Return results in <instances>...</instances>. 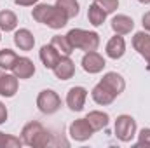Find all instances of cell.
Segmentation results:
<instances>
[{
  "label": "cell",
  "instance_id": "cell-8",
  "mask_svg": "<svg viewBox=\"0 0 150 148\" xmlns=\"http://www.w3.org/2000/svg\"><path fill=\"white\" fill-rule=\"evenodd\" d=\"M86 99H87V89L82 85H75L67 94V106L72 111H82Z\"/></svg>",
  "mask_w": 150,
  "mask_h": 148
},
{
  "label": "cell",
  "instance_id": "cell-22",
  "mask_svg": "<svg viewBox=\"0 0 150 148\" xmlns=\"http://www.w3.org/2000/svg\"><path fill=\"white\" fill-rule=\"evenodd\" d=\"M87 19L93 26H101L107 19V12L103 9H100L96 4H91L89 9H87Z\"/></svg>",
  "mask_w": 150,
  "mask_h": 148
},
{
  "label": "cell",
  "instance_id": "cell-25",
  "mask_svg": "<svg viewBox=\"0 0 150 148\" xmlns=\"http://www.w3.org/2000/svg\"><path fill=\"white\" fill-rule=\"evenodd\" d=\"M23 147V140L12 134H5L0 131V148H19Z\"/></svg>",
  "mask_w": 150,
  "mask_h": 148
},
{
  "label": "cell",
  "instance_id": "cell-21",
  "mask_svg": "<svg viewBox=\"0 0 150 148\" xmlns=\"http://www.w3.org/2000/svg\"><path fill=\"white\" fill-rule=\"evenodd\" d=\"M51 45L61 56H70L74 52V47H72V44H70V40H68L67 35H54V37L51 38Z\"/></svg>",
  "mask_w": 150,
  "mask_h": 148
},
{
  "label": "cell",
  "instance_id": "cell-15",
  "mask_svg": "<svg viewBox=\"0 0 150 148\" xmlns=\"http://www.w3.org/2000/svg\"><path fill=\"white\" fill-rule=\"evenodd\" d=\"M110 26H112V30L117 35H127V33L133 32L134 21H133L129 16H126V14H117V16H113Z\"/></svg>",
  "mask_w": 150,
  "mask_h": 148
},
{
  "label": "cell",
  "instance_id": "cell-29",
  "mask_svg": "<svg viewBox=\"0 0 150 148\" xmlns=\"http://www.w3.org/2000/svg\"><path fill=\"white\" fill-rule=\"evenodd\" d=\"M142 25H143L145 32H149V33H150V11L143 14V18H142Z\"/></svg>",
  "mask_w": 150,
  "mask_h": 148
},
{
  "label": "cell",
  "instance_id": "cell-13",
  "mask_svg": "<svg viewBox=\"0 0 150 148\" xmlns=\"http://www.w3.org/2000/svg\"><path fill=\"white\" fill-rule=\"evenodd\" d=\"M52 72L56 75V78L59 80H68L75 75V63L70 59V56H61V59L58 61V65L52 68Z\"/></svg>",
  "mask_w": 150,
  "mask_h": 148
},
{
  "label": "cell",
  "instance_id": "cell-1",
  "mask_svg": "<svg viewBox=\"0 0 150 148\" xmlns=\"http://www.w3.org/2000/svg\"><path fill=\"white\" fill-rule=\"evenodd\" d=\"M32 18L42 23L52 30H61L63 26H67L68 23V16L56 5H49V4H37L33 5V11H32Z\"/></svg>",
  "mask_w": 150,
  "mask_h": 148
},
{
  "label": "cell",
  "instance_id": "cell-10",
  "mask_svg": "<svg viewBox=\"0 0 150 148\" xmlns=\"http://www.w3.org/2000/svg\"><path fill=\"white\" fill-rule=\"evenodd\" d=\"M12 73L16 75L19 80H26V78H32L35 75V65L30 58L26 56H18L14 66H12Z\"/></svg>",
  "mask_w": 150,
  "mask_h": 148
},
{
  "label": "cell",
  "instance_id": "cell-5",
  "mask_svg": "<svg viewBox=\"0 0 150 148\" xmlns=\"http://www.w3.org/2000/svg\"><path fill=\"white\" fill-rule=\"evenodd\" d=\"M37 108L44 115H52L61 108V98L52 89H44L37 96Z\"/></svg>",
  "mask_w": 150,
  "mask_h": 148
},
{
  "label": "cell",
  "instance_id": "cell-3",
  "mask_svg": "<svg viewBox=\"0 0 150 148\" xmlns=\"http://www.w3.org/2000/svg\"><path fill=\"white\" fill-rule=\"evenodd\" d=\"M67 37L70 40L74 49L80 51H96L100 47V35L96 32H89V30H82V28H74L67 33Z\"/></svg>",
  "mask_w": 150,
  "mask_h": 148
},
{
  "label": "cell",
  "instance_id": "cell-23",
  "mask_svg": "<svg viewBox=\"0 0 150 148\" xmlns=\"http://www.w3.org/2000/svg\"><path fill=\"white\" fill-rule=\"evenodd\" d=\"M56 7H59L68 16V19L77 18L79 16V11H80V5H79L77 0H56Z\"/></svg>",
  "mask_w": 150,
  "mask_h": 148
},
{
  "label": "cell",
  "instance_id": "cell-20",
  "mask_svg": "<svg viewBox=\"0 0 150 148\" xmlns=\"http://www.w3.org/2000/svg\"><path fill=\"white\" fill-rule=\"evenodd\" d=\"M18 26V16L12 11H0V32H14Z\"/></svg>",
  "mask_w": 150,
  "mask_h": 148
},
{
  "label": "cell",
  "instance_id": "cell-6",
  "mask_svg": "<svg viewBox=\"0 0 150 148\" xmlns=\"http://www.w3.org/2000/svg\"><path fill=\"white\" fill-rule=\"evenodd\" d=\"M68 134H70L72 140L82 143V141H87V140L94 134V129L91 127L89 120L84 117V118H77V120H74V122L70 124V127H68Z\"/></svg>",
  "mask_w": 150,
  "mask_h": 148
},
{
  "label": "cell",
  "instance_id": "cell-27",
  "mask_svg": "<svg viewBox=\"0 0 150 148\" xmlns=\"http://www.w3.org/2000/svg\"><path fill=\"white\" fill-rule=\"evenodd\" d=\"M136 147H150V127H143L140 131Z\"/></svg>",
  "mask_w": 150,
  "mask_h": 148
},
{
  "label": "cell",
  "instance_id": "cell-24",
  "mask_svg": "<svg viewBox=\"0 0 150 148\" xmlns=\"http://www.w3.org/2000/svg\"><path fill=\"white\" fill-rule=\"evenodd\" d=\"M16 59H18V54L14 51H11V49H2L0 51V68L2 70H7V72L12 70Z\"/></svg>",
  "mask_w": 150,
  "mask_h": 148
},
{
  "label": "cell",
  "instance_id": "cell-14",
  "mask_svg": "<svg viewBox=\"0 0 150 148\" xmlns=\"http://www.w3.org/2000/svg\"><path fill=\"white\" fill-rule=\"evenodd\" d=\"M38 56H40V61H42V65L47 68V70H52L56 65H58V61L61 59V54L51 45V44H47V45H42L40 47V52H38Z\"/></svg>",
  "mask_w": 150,
  "mask_h": 148
},
{
  "label": "cell",
  "instance_id": "cell-11",
  "mask_svg": "<svg viewBox=\"0 0 150 148\" xmlns=\"http://www.w3.org/2000/svg\"><path fill=\"white\" fill-rule=\"evenodd\" d=\"M100 82H101L107 89H110L115 96L122 94L124 89H126V80H124V77L120 73H117V72H108V73H105Z\"/></svg>",
  "mask_w": 150,
  "mask_h": 148
},
{
  "label": "cell",
  "instance_id": "cell-30",
  "mask_svg": "<svg viewBox=\"0 0 150 148\" xmlns=\"http://www.w3.org/2000/svg\"><path fill=\"white\" fill-rule=\"evenodd\" d=\"M7 115H9V113H7V106L0 101V124H4V122L7 120Z\"/></svg>",
  "mask_w": 150,
  "mask_h": 148
},
{
  "label": "cell",
  "instance_id": "cell-7",
  "mask_svg": "<svg viewBox=\"0 0 150 148\" xmlns=\"http://www.w3.org/2000/svg\"><path fill=\"white\" fill-rule=\"evenodd\" d=\"M105 66H107L105 58L100 52H96V51H89L82 58V68H84V72H87V73H91V75L103 72Z\"/></svg>",
  "mask_w": 150,
  "mask_h": 148
},
{
  "label": "cell",
  "instance_id": "cell-19",
  "mask_svg": "<svg viewBox=\"0 0 150 148\" xmlns=\"http://www.w3.org/2000/svg\"><path fill=\"white\" fill-rule=\"evenodd\" d=\"M133 47H134V51L142 58H145L147 52L150 51V33L149 32H136L134 37H133Z\"/></svg>",
  "mask_w": 150,
  "mask_h": 148
},
{
  "label": "cell",
  "instance_id": "cell-2",
  "mask_svg": "<svg viewBox=\"0 0 150 148\" xmlns=\"http://www.w3.org/2000/svg\"><path fill=\"white\" fill-rule=\"evenodd\" d=\"M21 140L23 145L33 148H44L47 145H51V134L49 131L37 120L28 122L23 129H21Z\"/></svg>",
  "mask_w": 150,
  "mask_h": 148
},
{
  "label": "cell",
  "instance_id": "cell-4",
  "mask_svg": "<svg viewBox=\"0 0 150 148\" xmlns=\"http://www.w3.org/2000/svg\"><path fill=\"white\" fill-rule=\"evenodd\" d=\"M113 131H115V136H117L119 141L129 143L136 136V120L131 115H119L117 120H115Z\"/></svg>",
  "mask_w": 150,
  "mask_h": 148
},
{
  "label": "cell",
  "instance_id": "cell-16",
  "mask_svg": "<svg viewBox=\"0 0 150 148\" xmlns=\"http://www.w3.org/2000/svg\"><path fill=\"white\" fill-rule=\"evenodd\" d=\"M14 44L19 51H32L35 45V37L30 30L26 28H19L14 32Z\"/></svg>",
  "mask_w": 150,
  "mask_h": 148
},
{
  "label": "cell",
  "instance_id": "cell-32",
  "mask_svg": "<svg viewBox=\"0 0 150 148\" xmlns=\"http://www.w3.org/2000/svg\"><path fill=\"white\" fill-rule=\"evenodd\" d=\"M140 4H150V0H138Z\"/></svg>",
  "mask_w": 150,
  "mask_h": 148
},
{
  "label": "cell",
  "instance_id": "cell-12",
  "mask_svg": "<svg viewBox=\"0 0 150 148\" xmlns=\"http://www.w3.org/2000/svg\"><path fill=\"white\" fill-rule=\"evenodd\" d=\"M91 96H93V99H94V103L96 105H100V106H107V105H112L113 101H115V94H113L110 89H107L101 82L100 84H96L94 87H93V91H91Z\"/></svg>",
  "mask_w": 150,
  "mask_h": 148
},
{
  "label": "cell",
  "instance_id": "cell-33",
  "mask_svg": "<svg viewBox=\"0 0 150 148\" xmlns=\"http://www.w3.org/2000/svg\"><path fill=\"white\" fill-rule=\"evenodd\" d=\"M0 40H2V35H0Z\"/></svg>",
  "mask_w": 150,
  "mask_h": 148
},
{
  "label": "cell",
  "instance_id": "cell-31",
  "mask_svg": "<svg viewBox=\"0 0 150 148\" xmlns=\"http://www.w3.org/2000/svg\"><path fill=\"white\" fill-rule=\"evenodd\" d=\"M145 61L149 63V68H150V51H149V52H147V56H145Z\"/></svg>",
  "mask_w": 150,
  "mask_h": 148
},
{
  "label": "cell",
  "instance_id": "cell-18",
  "mask_svg": "<svg viewBox=\"0 0 150 148\" xmlns=\"http://www.w3.org/2000/svg\"><path fill=\"white\" fill-rule=\"evenodd\" d=\"M86 118L89 120V124H91V127L94 129V132H96V131L105 129V127L108 125V122H110L108 113H107V111H100V110L89 111V113L86 115Z\"/></svg>",
  "mask_w": 150,
  "mask_h": 148
},
{
  "label": "cell",
  "instance_id": "cell-9",
  "mask_svg": "<svg viewBox=\"0 0 150 148\" xmlns=\"http://www.w3.org/2000/svg\"><path fill=\"white\" fill-rule=\"evenodd\" d=\"M18 87H19V78L14 73H9L7 70L0 68V96L12 98L16 96Z\"/></svg>",
  "mask_w": 150,
  "mask_h": 148
},
{
  "label": "cell",
  "instance_id": "cell-26",
  "mask_svg": "<svg viewBox=\"0 0 150 148\" xmlns=\"http://www.w3.org/2000/svg\"><path fill=\"white\" fill-rule=\"evenodd\" d=\"M93 4H96L100 9H103L107 14H112L119 9V0H93Z\"/></svg>",
  "mask_w": 150,
  "mask_h": 148
},
{
  "label": "cell",
  "instance_id": "cell-28",
  "mask_svg": "<svg viewBox=\"0 0 150 148\" xmlns=\"http://www.w3.org/2000/svg\"><path fill=\"white\" fill-rule=\"evenodd\" d=\"M40 0H14L16 5H21V7H32V5H37Z\"/></svg>",
  "mask_w": 150,
  "mask_h": 148
},
{
  "label": "cell",
  "instance_id": "cell-17",
  "mask_svg": "<svg viewBox=\"0 0 150 148\" xmlns=\"http://www.w3.org/2000/svg\"><path fill=\"white\" fill-rule=\"evenodd\" d=\"M126 52V42H124V37L122 35H117L112 37L108 42H107V56L110 59H120Z\"/></svg>",
  "mask_w": 150,
  "mask_h": 148
}]
</instances>
